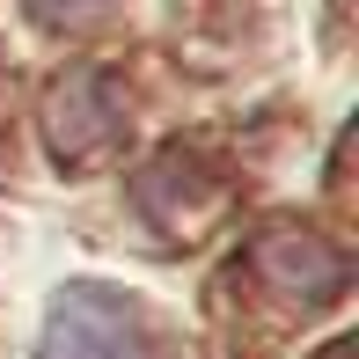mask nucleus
I'll return each instance as SVG.
<instances>
[{"label": "nucleus", "instance_id": "nucleus-1", "mask_svg": "<svg viewBox=\"0 0 359 359\" xmlns=\"http://www.w3.org/2000/svg\"><path fill=\"white\" fill-rule=\"evenodd\" d=\"M37 359H154L147 308L110 286H67L44 316V352Z\"/></svg>", "mask_w": 359, "mask_h": 359}, {"label": "nucleus", "instance_id": "nucleus-2", "mask_svg": "<svg viewBox=\"0 0 359 359\" xmlns=\"http://www.w3.org/2000/svg\"><path fill=\"white\" fill-rule=\"evenodd\" d=\"M257 271H264V286H279L286 301H330V293L345 286V257H337L330 242H316V235H293V227H271V235L257 242Z\"/></svg>", "mask_w": 359, "mask_h": 359}, {"label": "nucleus", "instance_id": "nucleus-3", "mask_svg": "<svg viewBox=\"0 0 359 359\" xmlns=\"http://www.w3.org/2000/svg\"><path fill=\"white\" fill-rule=\"evenodd\" d=\"M110 133H118V110H110V95H103V81H67V88H52V147L59 154H95Z\"/></svg>", "mask_w": 359, "mask_h": 359}, {"label": "nucleus", "instance_id": "nucleus-4", "mask_svg": "<svg viewBox=\"0 0 359 359\" xmlns=\"http://www.w3.org/2000/svg\"><path fill=\"white\" fill-rule=\"evenodd\" d=\"M103 15V0H37V22H88Z\"/></svg>", "mask_w": 359, "mask_h": 359}]
</instances>
